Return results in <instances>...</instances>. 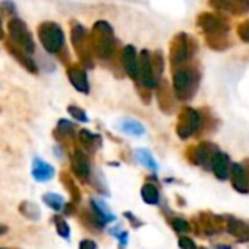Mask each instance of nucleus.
<instances>
[{
    "label": "nucleus",
    "instance_id": "obj_1",
    "mask_svg": "<svg viewBox=\"0 0 249 249\" xmlns=\"http://www.w3.org/2000/svg\"><path fill=\"white\" fill-rule=\"evenodd\" d=\"M175 94L180 100L191 98L198 87V75L191 68H178L173 72Z\"/></svg>",
    "mask_w": 249,
    "mask_h": 249
},
{
    "label": "nucleus",
    "instance_id": "obj_2",
    "mask_svg": "<svg viewBox=\"0 0 249 249\" xmlns=\"http://www.w3.org/2000/svg\"><path fill=\"white\" fill-rule=\"evenodd\" d=\"M94 52L101 59H108L114 50L113 31L107 22H97L94 27Z\"/></svg>",
    "mask_w": 249,
    "mask_h": 249
},
{
    "label": "nucleus",
    "instance_id": "obj_3",
    "mask_svg": "<svg viewBox=\"0 0 249 249\" xmlns=\"http://www.w3.org/2000/svg\"><path fill=\"white\" fill-rule=\"evenodd\" d=\"M38 36H40L41 44L49 53H57L62 49L63 41H65L62 28L53 22L41 24V27L38 28Z\"/></svg>",
    "mask_w": 249,
    "mask_h": 249
},
{
    "label": "nucleus",
    "instance_id": "obj_4",
    "mask_svg": "<svg viewBox=\"0 0 249 249\" xmlns=\"http://www.w3.org/2000/svg\"><path fill=\"white\" fill-rule=\"evenodd\" d=\"M199 123H201V117H199L198 111H195L191 107H185L179 113L176 132L182 140H186V138H189V137H192L195 134V131L199 128Z\"/></svg>",
    "mask_w": 249,
    "mask_h": 249
},
{
    "label": "nucleus",
    "instance_id": "obj_5",
    "mask_svg": "<svg viewBox=\"0 0 249 249\" xmlns=\"http://www.w3.org/2000/svg\"><path fill=\"white\" fill-rule=\"evenodd\" d=\"M9 33L14 38V41L27 53L34 52V41L33 37L27 28V25L21 19H12L9 22Z\"/></svg>",
    "mask_w": 249,
    "mask_h": 249
},
{
    "label": "nucleus",
    "instance_id": "obj_6",
    "mask_svg": "<svg viewBox=\"0 0 249 249\" xmlns=\"http://www.w3.org/2000/svg\"><path fill=\"white\" fill-rule=\"evenodd\" d=\"M191 38L185 34H178L170 44V60L172 65H180L191 57Z\"/></svg>",
    "mask_w": 249,
    "mask_h": 249
},
{
    "label": "nucleus",
    "instance_id": "obj_7",
    "mask_svg": "<svg viewBox=\"0 0 249 249\" xmlns=\"http://www.w3.org/2000/svg\"><path fill=\"white\" fill-rule=\"evenodd\" d=\"M138 76L145 87L153 88L156 85V76H154V69H153V57L150 56V53L147 50L141 52V56L138 60Z\"/></svg>",
    "mask_w": 249,
    "mask_h": 249
},
{
    "label": "nucleus",
    "instance_id": "obj_8",
    "mask_svg": "<svg viewBox=\"0 0 249 249\" xmlns=\"http://www.w3.org/2000/svg\"><path fill=\"white\" fill-rule=\"evenodd\" d=\"M210 5L217 11L231 12L237 15H242L249 9L248 0H210Z\"/></svg>",
    "mask_w": 249,
    "mask_h": 249
},
{
    "label": "nucleus",
    "instance_id": "obj_9",
    "mask_svg": "<svg viewBox=\"0 0 249 249\" xmlns=\"http://www.w3.org/2000/svg\"><path fill=\"white\" fill-rule=\"evenodd\" d=\"M122 63H123L124 71H126V73L131 78H138V59H137L135 49L132 46H128L123 49Z\"/></svg>",
    "mask_w": 249,
    "mask_h": 249
},
{
    "label": "nucleus",
    "instance_id": "obj_10",
    "mask_svg": "<svg viewBox=\"0 0 249 249\" xmlns=\"http://www.w3.org/2000/svg\"><path fill=\"white\" fill-rule=\"evenodd\" d=\"M230 173H231L233 188L236 191H239L240 194H248L249 192V179H248L245 169L240 164H233Z\"/></svg>",
    "mask_w": 249,
    "mask_h": 249
},
{
    "label": "nucleus",
    "instance_id": "obj_11",
    "mask_svg": "<svg viewBox=\"0 0 249 249\" xmlns=\"http://www.w3.org/2000/svg\"><path fill=\"white\" fill-rule=\"evenodd\" d=\"M229 166H230L229 157L224 153L217 151L213 157V161H211V167H213L214 175L221 180L227 179L229 178Z\"/></svg>",
    "mask_w": 249,
    "mask_h": 249
},
{
    "label": "nucleus",
    "instance_id": "obj_12",
    "mask_svg": "<svg viewBox=\"0 0 249 249\" xmlns=\"http://www.w3.org/2000/svg\"><path fill=\"white\" fill-rule=\"evenodd\" d=\"M72 167H73L75 175L79 179H82V180L88 179V176H89V163H88V159L85 157L84 153H81V151L73 153V156H72Z\"/></svg>",
    "mask_w": 249,
    "mask_h": 249
},
{
    "label": "nucleus",
    "instance_id": "obj_13",
    "mask_svg": "<svg viewBox=\"0 0 249 249\" xmlns=\"http://www.w3.org/2000/svg\"><path fill=\"white\" fill-rule=\"evenodd\" d=\"M68 76H69V79H71L72 85H73L78 91L85 92V94L89 91V85H88L87 73H85V71H84V69H81V68H78V66H73V68H71V69H69Z\"/></svg>",
    "mask_w": 249,
    "mask_h": 249
},
{
    "label": "nucleus",
    "instance_id": "obj_14",
    "mask_svg": "<svg viewBox=\"0 0 249 249\" xmlns=\"http://www.w3.org/2000/svg\"><path fill=\"white\" fill-rule=\"evenodd\" d=\"M33 176L38 182H47L54 176V169L46 161L36 159L33 164Z\"/></svg>",
    "mask_w": 249,
    "mask_h": 249
},
{
    "label": "nucleus",
    "instance_id": "obj_15",
    "mask_svg": "<svg viewBox=\"0 0 249 249\" xmlns=\"http://www.w3.org/2000/svg\"><path fill=\"white\" fill-rule=\"evenodd\" d=\"M91 205H92V210L95 213V215L106 224V223H110V221H114V214L110 213L108 207L106 205L104 201L98 199V198H92L91 199Z\"/></svg>",
    "mask_w": 249,
    "mask_h": 249
},
{
    "label": "nucleus",
    "instance_id": "obj_16",
    "mask_svg": "<svg viewBox=\"0 0 249 249\" xmlns=\"http://www.w3.org/2000/svg\"><path fill=\"white\" fill-rule=\"evenodd\" d=\"M227 230H229L230 234L236 236L239 240H243V242L245 240H249V226H246L240 220H236V218L229 220Z\"/></svg>",
    "mask_w": 249,
    "mask_h": 249
},
{
    "label": "nucleus",
    "instance_id": "obj_17",
    "mask_svg": "<svg viewBox=\"0 0 249 249\" xmlns=\"http://www.w3.org/2000/svg\"><path fill=\"white\" fill-rule=\"evenodd\" d=\"M141 196L142 199L150 204V205H156L160 201V192L157 189V186H154L153 183H145L141 189Z\"/></svg>",
    "mask_w": 249,
    "mask_h": 249
},
{
    "label": "nucleus",
    "instance_id": "obj_18",
    "mask_svg": "<svg viewBox=\"0 0 249 249\" xmlns=\"http://www.w3.org/2000/svg\"><path fill=\"white\" fill-rule=\"evenodd\" d=\"M120 126H122V131H123L124 134L135 135V137H141V135H144V132H145V129H144L142 124H141L140 122H137V120H132V119L123 120Z\"/></svg>",
    "mask_w": 249,
    "mask_h": 249
},
{
    "label": "nucleus",
    "instance_id": "obj_19",
    "mask_svg": "<svg viewBox=\"0 0 249 249\" xmlns=\"http://www.w3.org/2000/svg\"><path fill=\"white\" fill-rule=\"evenodd\" d=\"M135 154H137L138 161L142 163L145 167H148V169H151V170H157V163L154 161V159H153V156H151V153H150L148 150L140 148V150L135 151Z\"/></svg>",
    "mask_w": 249,
    "mask_h": 249
},
{
    "label": "nucleus",
    "instance_id": "obj_20",
    "mask_svg": "<svg viewBox=\"0 0 249 249\" xmlns=\"http://www.w3.org/2000/svg\"><path fill=\"white\" fill-rule=\"evenodd\" d=\"M43 199H44V202H46L50 208H53V210H56V211L63 210L65 201H63V198H62L60 195H57V194H46Z\"/></svg>",
    "mask_w": 249,
    "mask_h": 249
},
{
    "label": "nucleus",
    "instance_id": "obj_21",
    "mask_svg": "<svg viewBox=\"0 0 249 249\" xmlns=\"http://www.w3.org/2000/svg\"><path fill=\"white\" fill-rule=\"evenodd\" d=\"M21 211L24 215H27L28 218H33V220H37L40 217V211L37 208L36 204H30V202H24L22 207H21Z\"/></svg>",
    "mask_w": 249,
    "mask_h": 249
},
{
    "label": "nucleus",
    "instance_id": "obj_22",
    "mask_svg": "<svg viewBox=\"0 0 249 249\" xmlns=\"http://www.w3.org/2000/svg\"><path fill=\"white\" fill-rule=\"evenodd\" d=\"M153 69H154V76L159 78L163 72V54L161 52H156L153 56Z\"/></svg>",
    "mask_w": 249,
    "mask_h": 249
},
{
    "label": "nucleus",
    "instance_id": "obj_23",
    "mask_svg": "<svg viewBox=\"0 0 249 249\" xmlns=\"http://www.w3.org/2000/svg\"><path fill=\"white\" fill-rule=\"evenodd\" d=\"M56 227H57V233L62 236V237H65V239H69V234H71V230H69V224L63 220V218H60V217H56Z\"/></svg>",
    "mask_w": 249,
    "mask_h": 249
},
{
    "label": "nucleus",
    "instance_id": "obj_24",
    "mask_svg": "<svg viewBox=\"0 0 249 249\" xmlns=\"http://www.w3.org/2000/svg\"><path fill=\"white\" fill-rule=\"evenodd\" d=\"M172 227H173L175 231H179V233H185V231L189 230V224L183 218H175L172 221Z\"/></svg>",
    "mask_w": 249,
    "mask_h": 249
},
{
    "label": "nucleus",
    "instance_id": "obj_25",
    "mask_svg": "<svg viewBox=\"0 0 249 249\" xmlns=\"http://www.w3.org/2000/svg\"><path fill=\"white\" fill-rule=\"evenodd\" d=\"M68 110H69V113H71V116H72V117H75V119H78V120H82V122H87V120H88L87 114H85V113H84V110H81L79 107L71 106Z\"/></svg>",
    "mask_w": 249,
    "mask_h": 249
},
{
    "label": "nucleus",
    "instance_id": "obj_26",
    "mask_svg": "<svg viewBox=\"0 0 249 249\" xmlns=\"http://www.w3.org/2000/svg\"><path fill=\"white\" fill-rule=\"evenodd\" d=\"M237 34H239V37H240L243 41H248V43H249V21H248V22H243V24H240V25H239V28H237Z\"/></svg>",
    "mask_w": 249,
    "mask_h": 249
},
{
    "label": "nucleus",
    "instance_id": "obj_27",
    "mask_svg": "<svg viewBox=\"0 0 249 249\" xmlns=\"http://www.w3.org/2000/svg\"><path fill=\"white\" fill-rule=\"evenodd\" d=\"M179 246H180L182 249H198L196 245H195L189 237H180V239H179Z\"/></svg>",
    "mask_w": 249,
    "mask_h": 249
},
{
    "label": "nucleus",
    "instance_id": "obj_28",
    "mask_svg": "<svg viewBox=\"0 0 249 249\" xmlns=\"http://www.w3.org/2000/svg\"><path fill=\"white\" fill-rule=\"evenodd\" d=\"M79 249H97V245H95V242H92L89 239H84L79 243Z\"/></svg>",
    "mask_w": 249,
    "mask_h": 249
},
{
    "label": "nucleus",
    "instance_id": "obj_29",
    "mask_svg": "<svg viewBox=\"0 0 249 249\" xmlns=\"http://www.w3.org/2000/svg\"><path fill=\"white\" fill-rule=\"evenodd\" d=\"M116 236H117L119 242H120L123 246L126 245V242H128V233H126V231H123V233H116Z\"/></svg>",
    "mask_w": 249,
    "mask_h": 249
},
{
    "label": "nucleus",
    "instance_id": "obj_30",
    "mask_svg": "<svg viewBox=\"0 0 249 249\" xmlns=\"http://www.w3.org/2000/svg\"><path fill=\"white\" fill-rule=\"evenodd\" d=\"M3 37V30H2V24H0V38Z\"/></svg>",
    "mask_w": 249,
    "mask_h": 249
},
{
    "label": "nucleus",
    "instance_id": "obj_31",
    "mask_svg": "<svg viewBox=\"0 0 249 249\" xmlns=\"http://www.w3.org/2000/svg\"><path fill=\"white\" fill-rule=\"evenodd\" d=\"M3 231H5V230H3V229H2V227H0V234H2V233H3Z\"/></svg>",
    "mask_w": 249,
    "mask_h": 249
},
{
    "label": "nucleus",
    "instance_id": "obj_32",
    "mask_svg": "<svg viewBox=\"0 0 249 249\" xmlns=\"http://www.w3.org/2000/svg\"><path fill=\"white\" fill-rule=\"evenodd\" d=\"M201 249H205V248H201Z\"/></svg>",
    "mask_w": 249,
    "mask_h": 249
}]
</instances>
